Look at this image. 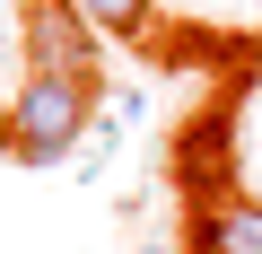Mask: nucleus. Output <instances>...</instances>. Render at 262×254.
Segmentation results:
<instances>
[{
    "instance_id": "obj_2",
    "label": "nucleus",
    "mask_w": 262,
    "mask_h": 254,
    "mask_svg": "<svg viewBox=\"0 0 262 254\" xmlns=\"http://www.w3.org/2000/svg\"><path fill=\"white\" fill-rule=\"evenodd\" d=\"M88 18L79 0H27V70H61V79H88Z\"/></svg>"
},
{
    "instance_id": "obj_5",
    "label": "nucleus",
    "mask_w": 262,
    "mask_h": 254,
    "mask_svg": "<svg viewBox=\"0 0 262 254\" xmlns=\"http://www.w3.org/2000/svg\"><path fill=\"white\" fill-rule=\"evenodd\" d=\"M140 254H175V245H166V237H158V245H140Z\"/></svg>"
},
{
    "instance_id": "obj_3",
    "label": "nucleus",
    "mask_w": 262,
    "mask_h": 254,
    "mask_svg": "<svg viewBox=\"0 0 262 254\" xmlns=\"http://www.w3.org/2000/svg\"><path fill=\"white\" fill-rule=\"evenodd\" d=\"M192 245L201 254H262V202H210Z\"/></svg>"
},
{
    "instance_id": "obj_1",
    "label": "nucleus",
    "mask_w": 262,
    "mask_h": 254,
    "mask_svg": "<svg viewBox=\"0 0 262 254\" xmlns=\"http://www.w3.org/2000/svg\"><path fill=\"white\" fill-rule=\"evenodd\" d=\"M70 141H88V79L27 70L9 105V158L18 167H70Z\"/></svg>"
},
{
    "instance_id": "obj_4",
    "label": "nucleus",
    "mask_w": 262,
    "mask_h": 254,
    "mask_svg": "<svg viewBox=\"0 0 262 254\" xmlns=\"http://www.w3.org/2000/svg\"><path fill=\"white\" fill-rule=\"evenodd\" d=\"M149 9H158V0H79V18H88L96 35H140Z\"/></svg>"
}]
</instances>
